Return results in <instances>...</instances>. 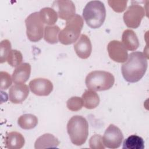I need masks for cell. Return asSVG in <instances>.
I'll return each mask as SVG.
<instances>
[{
  "mask_svg": "<svg viewBox=\"0 0 149 149\" xmlns=\"http://www.w3.org/2000/svg\"><path fill=\"white\" fill-rule=\"evenodd\" d=\"M83 26V19L78 14L66 21L65 27L60 31L58 40L63 45H70L79 37Z\"/></svg>",
  "mask_w": 149,
  "mask_h": 149,
  "instance_id": "cell-5",
  "label": "cell"
},
{
  "mask_svg": "<svg viewBox=\"0 0 149 149\" xmlns=\"http://www.w3.org/2000/svg\"><path fill=\"white\" fill-rule=\"evenodd\" d=\"M123 139V135L120 129L116 126L111 124L105 130L102 137L105 147L115 149L120 146Z\"/></svg>",
  "mask_w": 149,
  "mask_h": 149,
  "instance_id": "cell-8",
  "label": "cell"
},
{
  "mask_svg": "<svg viewBox=\"0 0 149 149\" xmlns=\"http://www.w3.org/2000/svg\"><path fill=\"white\" fill-rule=\"evenodd\" d=\"M52 7L57 10L59 17L62 20L67 21L76 15L75 6L72 1H55L52 3Z\"/></svg>",
  "mask_w": 149,
  "mask_h": 149,
  "instance_id": "cell-10",
  "label": "cell"
},
{
  "mask_svg": "<svg viewBox=\"0 0 149 149\" xmlns=\"http://www.w3.org/2000/svg\"><path fill=\"white\" fill-rule=\"evenodd\" d=\"M0 63H2L6 61L8 56L10 52L11 44L8 40H3L0 44Z\"/></svg>",
  "mask_w": 149,
  "mask_h": 149,
  "instance_id": "cell-24",
  "label": "cell"
},
{
  "mask_svg": "<svg viewBox=\"0 0 149 149\" xmlns=\"http://www.w3.org/2000/svg\"><path fill=\"white\" fill-rule=\"evenodd\" d=\"M110 7L116 12H122L126 8L127 1H108Z\"/></svg>",
  "mask_w": 149,
  "mask_h": 149,
  "instance_id": "cell-28",
  "label": "cell"
},
{
  "mask_svg": "<svg viewBox=\"0 0 149 149\" xmlns=\"http://www.w3.org/2000/svg\"><path fill=\"white\" fill-rule=\"evenodd\" d=\"M1 77V85L0 88L1 90H6L8 89L12 84V79L10 74L6 72L1 71L0 72Z\"/></svg>",
  "mask_w": 149,
  "mask_h": 149,
  "instance_id": "cell-27",
  "label": "cell"
},
{
  "mask_svg": "<svg viewBox=\"0 0 149 149\" xmlns=\"http://www.w3.org/2000/svg\"><path fill=\"white\" fill-rule=\"evenodd\" d=\"M81 98L83 105L87 109H94L100 103L99 95L95 91L91 90H86L83 94Z\"/></svg>",
  "mask_w": 149,
  "mask_h": 149,
  "instance_id": "cell-18",
  "label": "cell"
},
{
  "mask_svg": "<svg viewBox=\"0 0 149 149\" xmlns=\"http://www.w3.org/2000/svg\"><path fill=\"white\" fill-rule=\"evenodd\" d=\"M127 61L122 65L121 72L125 80L129 83L139 81L144 75L148 67L147 58L141 52L130 53Z\"/></svg>",
  "mask_w": 149,
  "mask_h": 149,
  "instance_id": "cell-1",
  "label": "cell"
},
{
  "mask_svg": "<svg viewBox=\"0 0 149 149\" xmlns=\"http://www.w3.org/2000/svg\"><path fill=\"white\" fill-rule=\"evenodd\" d=\"M145 9L141 5L132 4L123 14V21L129 28H137L145 16Z\"/></svg>",
  "mask_w": 149,
  "mask_h": 149,
  "instance_id": "cell-7",
  "label": "cell"
},
{
  "mask_svg": "<svg viewBox=\"0 0 149 149\" xmlns=\"http://www.w3.org/2000/svg\"><path fill=\"white\" fill-rule=\"evenodd\" d=\"M17 123L23 129H32L37 126L38 123V118L33 114H23L18 118Z\"/></svg>",
  "mask_w": 149,
  "mask_h": 149,
  "instance_id": "cell-20",
  "label": "cell"
},
{
  "mask_svg": "<svg viewBox=\"0 0 149 149\" xmlns=\"http://www.w3.org/2000/svg\"><path fill=\"white\" fill-rule=\"evenodd\" d=\"M29 94V88L26 84H16L9 90V99L13 104H20L23 102Z\"/></svg>",
  "mask_w": 149,
  "mask_h": 149,
  "instance_id": "cell-12",
  "label": "cell"
},
{
  "mask_svg": "<svg viewBox=\"0 0 149 149\" xmlns=\"http://www.w3.org/2000/svg\"><path fill=\"white\" fill-rule=\"evenodd\" d=\"M144 141L143 139L136 134H132L126 139L123 143V149H143Z\"/></svg>",
  "mask_w": 149,
  "mask_h": 149,
  "instance_id": "cell-21",
  "label": "cell"
},
{
  "mask_svg": "<svg viewBox=\"0 0 149 149\" xmlns=\"http://www.w3.org/2000/svg\"><path fill=\"white\" fill-rule=\"evenodd\" d=\"M115 82L112 73L102 70H94L89 73L86 77L85 83L88 90L104 91L111 88Z\"/></svg>",
  "mask_w": 149,
  "mask_h": 149,
  "instance_id": "cell-4",
  "label": "cell"
},
{
  "mask_svg": "<svg viewBox=\"0 0 149 149\" xmlns=\"http://www.w3.org/2000/svg\"><path fill=\"white\" fill-rule=\"evenodd\" d=\"M83 17L86 24L92 29H98L104 23L106 17L104 4L100 1H91L83 10Z\"/></svg>",
  "mask_w": 149,
  "mask_h": 149,
  "instance_id": "cell-3",
  "label": "cell"
},
{
  "mask_svg": "<svg viewBox=\"0 0 149 149\" xmlns=\"http://www.w3.org/2000/svg\"><path fill=\"white\" fill-rule=\"evenodd\" d=\"M25 140L23 136L17 132L8 133L5 138V143L9 149H20L24 144Z\"/></svg>",
  "mask_w": 149,
  "mask_h": 149,
  "instance_id": "cell-15",
  "label": "cell"
},
{
  "mask_svg": "<svg viewBox=\"0 0 149 149\" xmlns=\"http://www.w3.org/2000/svg\"><path fill=\"white\" fill-rule=\"evenodd\" d=\"M107 50L109 58L115 62L123 63L127 59V51L122 42L119 41H111L108 44Z\"/></svg>",
  "mask_w": 149,
  "mask_h": 149,
  "instance_id": "cell-9",
  "label": "cell"
},
{
  "mask_svg": "<svg viewBox=\"0 0 149 149\" xmlns=\"http://www.w3.org/2000/svg\"><path fill=\"white\" fill-rule=\"evenodd\" d=\"M66 106L70 111H79L83 106V100L81 98L79 97H72L67 101Z\"/></svg>",
  "mask_w": 149,
  "mask_h": 149,
  "instance_id": "cell-25",
  "label": "cell"
},
{
  "mask_svg": "<svg viewBox=\"0 0 149 149\" xmlns=\"http://www.w3.org/2000/svg\"><path fill=\"white\" fill-rule=\"evenodd\" d=\"M122 42L129 51H135L139 47V41L136 34L130 29L125 30L122 36Z\"/></svg>",
  "mask_w": 149,
  "mask_h": 149,
  "instance_id": "cell-17",
  "label": "cell"
},
{
  "mask_svg": "<svg viewBox=\"0 0 149 149\" xmlns=\"http://www.w3.org/2000/svg\"><path fill=\"white\" fill-rule=\"evenodd\" d=\"M89 146L91 149H104L102 137L100 134H94L89 140Z\"/></svg>",
  "mask_w": 149,
  "mask_h": 149,
  "instance_id": "cell-26",
  "label": "cell"
},
{
  "mask_svg": "<svg viewBox=\"0 0 149 149\" xmlns=\"http://www.w3.org/2000/svg\"><path fill=\"white\" fill-rule=\"evenodd\" d=\"M39 13L40 19L44 24L52 26L58 20V13L53 8H44L40 10Z\"/></svg>",
  "mask_w": 149,
  "mask_h": 149,
  "instance_id": "cell-19",
  "label": "cell"
},
{
  "mask_svg": "<svg viewBox=\"0 0 149 149\" xmlns=\"http://www.w3.org/2000/svg\"><path fill=\"white\" fill-rule=\"evenodd\" d=\"M23 55L22 53L16 49H12L9 52L6 61L12 67H17L22 64Z\"/></svg>",
  "mask_w": 149,
  "mask_h": 149,
  "instance_id": "cell-23",
  "label": "cell"
},
{
  "mask_svg": "<svg viewBox=\"0 0 149 149\" xmlns=\"http://www.w3.org/2000/svg\"><path fill=\"white\" fill-rule=\"evenodd\" d=\"M67 132L73 144L81 146L85 143L88 135V123L84 117L73 116L68 122Z\"/></svg>",
  "mask_w": 149,
  "mask_h": 149,
  "instance_id": "cell-2",
  "label": "cell"
},
{
  "mask_svg": "<svg viewBox=\"0 0 149 149\" xmlns=\"http://www.w3.org/2000/svg\"><path fill=\"white\" fill-rule=\"evenodd\" d=\"M31 91L38 96H47L53 90L52 83L44 78H36L29 83Z\"/></svg>",
  "mask_w": 149,
  "mask_h": 149,
  "instance_id": "cell-11",
  "label": "cell"
},
{
  "mask_svg": "<svg viewBox=\"0 0 149 149\" xmlns=\"http://www.w3.org/2000/svg\"><path fill=\"white\" fill-rule=\"evenodd\" d=\"M31 73V65L29 63H23L14 70L12 78L15 84H24L29 79Z\"/></svg>",
  "mask_w": 149,
  "mask_h": 149,
  "instance_id": "cell-14",
  "label": "cell"
},
{
  "mask_svg": "<svg viewBox=\"0 0 149 149\" xmlns=\"http://www.w3.org/2000/svg\"><path fill=\"white\" fill-rule=\"evenodd\" d=\"M59 144V141L56 137L50 133H45L36 140L34 143V148L36 149L57 148Z\"/></svg>",
  "mask_w": 149,
  "mask_h": 149,
  "instance_id": "cell-16",
  "label": "cell"
},
{
  "mask_svg": "<svg viewBox=\"0 0 149 149\" xmlns=\"http://www.w3.org/2000/svg\"><path fill=\"white\" fill-rule=\"evenodd\" d=\"M26 34L29 40L32 42H37L43 37L44 26L41 21L39 12L31 13L25 20Z\"/></svg>",
  "mask_w": 149,
  "mask_h": 149,
  "instance_id": "cell-6",
  "label": "cell"
},
{
  "mask_svg": "<svg viewBox=\"0 0 149 149\" xmlns=\"http://www.w3.org/2000/svg\"><path fill=\"white\" fill-rule=\"evenodd\" d=\"M59 32L60 29L58 26H47L44 28V39L49 44H56L58 42Z\"/></svg>",
  "mask_w": 149,
  "mask_h": 149,
  "instance_id": "cell-22",
  "label": "cell"
},
{
  "mask_svg": "<svg viewBox=\"0 0 149 149\" xmlns=\"http://www.w3.org/2000/svg\"><path fill=\"white\" fill-rule=\"evenodd\" d=\"M77 55L81 59L88 58L92 51V45L90 38L86 34H81L79 40L74 45Z\"/></svg>",
  "mask_w": 149,
  "mask_h": 149,
  "instance_id": "cell-13",
  "label": "cell"
}]
</instances>
